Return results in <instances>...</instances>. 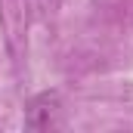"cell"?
<instances>
[{
    "label": "cell",
    "mask_w": 133,
    "mask_h": 133,
    "mask_svg": "<svg viewBox=\"0 0 133 133\" xmlns=\"http://www.w3.org/2000/svg\"><path fill=\"white\" fill-rule=\"evenodd\" d=\"M59 105H62V99H59L56 90L37 93V96L28 102V108H25V127H28V130H50V127L56 124Z\"/></svg>",
    "instance_id": "obj_1"
}]
</instances>
